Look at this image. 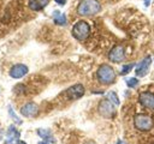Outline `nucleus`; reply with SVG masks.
I'll return each instance as SVG.
<instances>
[{
  "instance_id": "nucleus-15",
  "label": "nucleus",
  "mask_w": 154,
  "mask_h": 144,
  "mask_svg": "<svg viewBox=\"0 0 154 144\" xmlns=\"http://www.w3.org/2000/svg\"><path fill=\"white\" fill-rule=\"evenodd\" d=\"M52 16H53V20L55 24H58V25H65L66 24V16L64 13H61L60 11H54Z\"/></svg>"
},
{
  "instance_id": "nucleus-4",
  "label": "nucleus",
  "mask_w": 154,
  "mask_h": 144,
  "mask_svg": "<svg viewBox=\"0 0 154 144\" xmlns=\"http://www.w3.org/2000/svg\"><path fill=\"white\" fill-rule=\"evenodd\" d=\"M134 125L138 131L146 132V131L152 130L154 122H153V119L149 115H147V114H137L134 118Z\"/></svg>"
},
{
  "instance_id": "nucleus-18",
  "label": "nucleus",
  "mask_w": 154,
  "mask_h": 144,
  "mask_svg": "<svg viewBox=\"0 0 154 144\" xmlns=\"http://www.w3.org/2000/svg\"><path fill=\"white\" fill-rule=\"evenodd\" d=\"M134 66H135V64H128V65H124V66L122 67V70H120V74H122V76L128 74V73L132 70Z\"/></svg>"
},
{
  "instance_id": "nucleus-12",
  "label": "nucleus",
  "mask_w": 154,
  "mask_h": 144,
  "mask_svg": "<svg viewBox=\"0 0 154 144\" xmlns=\"http://www.w3.org/2000/svg\"><path fill=\"white\" fill-rule=\"evenodd\" d=\"M19 139V132L17 131V128L14 126H10L7 128V134H6V140L5 144H12L14 142H18Z\"/></svg>"
},
{
  "instance_id": "nucleus-11",
  "label": "nucleus",
  "mask_w": 154,
  "mask_h": 144,
  "mask_svg": "<svg viewBox=\"0 0 154 144\" xmlns=\"http://www.w3.org/2000/svg\"><path fill=\"white\" fill-rule=\"evenodd\" d=\"M20 113H22V115H24L26 118H32L38 113V107H37L36 103L29 102V103H26V104H24L22 107Z\"/></svg>"
},
{
  "instance_id": "nucleus-16",
  "label": "nucleus",
  "mask_w": 154,
  "mask_h": 144,
  "mask_svg": "<svg viewBox=\"0 0 154 144\" xmlns=\"http://www.w3.org/2000/svg\"><path fill=\"white\" fill-rule=\"evenodd\" d=\"M106 98H107V100H109V101H111L116 107H117V106H119V98H118V96H117V94H116L114 91H109V92L107 94Z\"/></svg>"
},
{
  "instance_id": "nucleus-23",
  "label": "nucleus",
  "mask_w": 154,
  "mask_h": 144,
  "mask_svg": "<svg viewBox=\"0 0 154 144\" xmlns=\"http://www.w3.org/2000/svg\"><path fill=\"white\" fill-rule=\"evenodd\" d=\"M17 144H26V143H25V142H23V140H18V142H17Z\"/></svg>"
},
{
  "instance_id": "nucleus-2",
  "label": "nucleus",
  "mask_w": 154,
  "mask_h": 144,
  "mask_svg": "<svg viewBox=\"0 0 154 144\" xmlns=\"http://www.w3.org/2000/svg\"><path fill=\"white\" fill-rule=\"evenodd\" d=\"M96 77L101 84L108 85L116 80V72L109 65H101L96 72Z\"/></svg>"
},
{
  "instance_id": "nucleus-21",
  "label": "nucleus",
  "mask_w": 154,
  "mask_h": 144,
  "mask_svg": "<svg viewBox=\"0 0 154 144\" xmlns=\"http://www.w3.org/2000/svg\"><path fill=\"white\" fill-rule=\"evenodd\" d=\"M117 144H128V143H126V142H124V140H120V139H119V140L117 142Z\"/></svg>"
},
{
  "instance_id": "nucleus-6",
  "label": "nucleus",
  "mask_w": 154,
  "mask_h": 144,
  "mask_svg": "<svg viewBox=\"0 0 154 144\" xmlns=\"http://www.w3.org/2000/svg\"><path fill=\"white\" fill-rule=\"evenodd\" d=\"M108 59L112 62H122L125 59V50L124 47L122 46H116L114 48L111 49V52L108 53Z\"/></svg>"
},
{
  "instance_id": "nucleus-5",
  "label": "nucleus",
  "mask_w": 154,
  "mask_h": 144,
  "mask_svg": "<svg viewBox=\"0 0 154 144\" xmlns=\"http://www.w3.org/2000/svg\"><path fill=\"white\" fill-rule=\"evenodd\" d=\"M97 110H99L100 115L103 118H113L116 115V106L107 98L100 101Z\"/></svg>"
},
{
  "instance_id": "nucleus-24",
  "label": "nucleus",
  "mask_w": 154,
  "mask_h": 144,
  "mask_svg": "<svg viewBox=\"0 0 154 144\" xmlns=\"http://www.w3.org/2000/svg\"><path fill=\"white\" fill-rule=\"evenodd\" d=\"M38 144H49V143H48V142H40Z\"/></svg>"
},
{
  "instance_id": "nucleus-19",
  "label": "nucleus",
  "mask_w": 154,
  "mask_h": 144,
  "mask_svg": "<svg viewBox=\"0 0 154 144\" xmlns=\"http://www.w3.org/2000/svg\"><path fill=\"white\" fill-rule=\"evenodd\" d=\"M126 85H128L129 88H135V86L138 85V79L135 78V77H131V78L126 79Z\"/></svg>"
},
{
  "instance_id": "nucleus-3",
  "label": "nucleus",
  "mask_w": 154,
  "mask_h": 144,
  "mask_svg": "<svg viewBox=\"0 0 154 144\" xmlns=\"http://www.w3.org/2000/svg\"><path fill=\"white\" fill-rule=\"evenodd\" d=\"M89 34H90V26L84 20L77 22L72 28V36L78 41H83L88 38Z\"/></svg>"
},
{
  "instance_id": "nucleus-7",
  "label": "nucleus",
  "mask_w": 154,
  "mask_h": 144,
  "mask_svg": "<svg viewBox=\"0 0 154 144\" xmlns=\"http://www.w3.org/2000/svg\"><path fill=\"white\" fill-rule=\"evenodd\" d=\"M152 64V58L150 56H146L144 59L141 60V62H138V65L136 66V76L137 77H144L148 72H149V67Z\"/></svg>"
},
{
  "instance_id": "nucleus-14",
  "label": "nucleus",
  "mask_w": 154,
  "mask_h": 144,
  "mask_svg": "<svg viewBox=\"0 0 154 144\" xmlns=\"http://www.w3.org/2000/svg\"><path fill=\"white\" fill-rule=\"evenodd\" d=\"M37 134L45 140V142H48V143H53L54 142V137L52 136L51 131L46 130V128H38L37 130Z\"/></svg>"
},
{
  "instance_id": "nucleus-1",
  "label": "nucleus",
  "mask_w": 154,
  "mask_h": 144,
  "mask_svg": "<svg viewBox=\"0 0 154 144\" xmlns=\"http://www.w3.org/2000/svg\"><path fill=\"white\" fill-rule=\"evenodd\" d=\"M101 5L97 0H82L77 6V13L83 17L94 16L100 12Z\"/></svg>"
},
{
  "instance_id": "nucleus-8",
  "label": "nucleus",
  "mask_w": 154,
  "mask_h": 144,
  "mask_svg": "<svg viewBox=\"0 0 154 144\" xmlns=\"http://www.w3.org/2000/svg\"><path fill=\"white\" fill-rule=\"evenodd\" d=\"M65 95L71 98V100H77V98H81L83 95H84V86L82 84H75L72 86H70L66 91H65Z\"/></svg>"
},
{
  "instance_id": "nucleus-10",
  "label": "nucleus",
  "mask_w": 154,
  "mask_h": 144,
  "mask_svg": "<svg viewBox=\"0 0 154 144\" xmlns=\"http://www.w3.org/2000/svg\"><path fill=\"white\" fill-rule=\"evenodd\" d=\"M138 102L143 107H146L148 109H154V94H152L149 91H146V92L140 94Z\"/></svg>"
},
{
  "instance_id": "nucleus-20",
  "label": "nucleus",
  "mask_w": 154,
  "mask_h": 144,
  "mask_svg": "<svg viewBox=\"0 0 154 144\" xmlns=\"http://www.w3.org/2000/svg\"><path fill=\"white\" fill-rule=\"evenodd\" d=\"M55 2H57L58 5H60V6H64V5L67 2V0H55Z\"/></svg>"
},
{
  "instance_id": "nucleus-17",
  "label": "nucleus",
  "mask_w": 154,
  "mask_h": 144,
  "mask_svg": "<svg viewBox=\"0 0 154 144\" xmlns=\"http://www.w3.org/2000/svg\"><path fill=\"white\" fill-rule=\"evenodd\" d=\"M8 113H10V116L12 118V120H13L16 124H19V125L22 124V120L17 116V114L14 113V110H13V108H12L11 106H8Z\"/></svg>"
},
{
  "instance_id": "nucleus-13",
  "label": "nucleus",
  "mask_w": 154,
  "mask_h": 144,
  "mask_svg": "<svg viewBox=\"0 0 154 144\" xmlns=\"http://www.w3.org/2000/svg\"><path fill=\"white\" fill-rule=\"evenodd\" d=\"M49 0H29V8L32 11H41L48 5Z\"/></svg>"
},
{
  "instance_id": "nucleus-9",
  "label": "nucleus",
  "mask_w": 154,
  "mask_h": 144,
  "mask_svg": "<svg viewBox=\"0 0 154 144\" xmlns=\"http://www.w3.org/2000/svg\"><path fill=\"white\" fill-rule=\"evenodd\" d=\"M28 72H29V68H28L26 65H24V64H16V65H13L11 67L10 76L12 78H14V79H18V78L24 77Z\"/></svg>"
},
{
  "instance_id": "nucleus-22",
  "label": "nucleus",
  "mask_w": 154,
  "mask_h": 144,
  "mask_svg": "<svg viewBox=\"0 0 154 144\" xmlns=\"http://www.w3.org/2000/svg\"><path fill=\"white\" fill-rule=\"evenodd\" d=\"M149 4H150V0H144V5L146 6H149Z\"/></svg>"
}]
</instances>
